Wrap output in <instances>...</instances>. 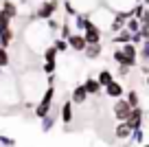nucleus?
I'll use <instances>...</instances> for the list:
<instances>
[{"label": "nucleus", "mask_w": 149, "mask_h": 147, "mask_svg": "<svg viewBox=\"0 0 149 147\" xmlns=\"http://www.w3.org/2000/svg\"><path fill=\"white\" fill-rule=\"evenodd\" d=\"M53 33L48 31L46 24H40V22H29L26 29H24V42H26L29 48L33 51H44L46 46H51L48 42H53Z\"/></svg>", "instance_id": "nucleus-1"}, {"label": "nucleus", "mask_w": 149, "mask_h": 147, "mask_svg": "<svg viewBox=\"0 0 149 147\" xmlns=\"http://www.w3.org/2000/svg\"><path fill=\"white\" fill-rule=\"evenodd\" d=\"M55 92H57V88H55V86H46L44 94L40 97V101H37V103H35V108H33V114H35V119L42 121L46 114H51V110H53V101H55Z\"/></svg>", "instance_id": "nucleus-2"}, {"label": "nucleus", "mask_w": 149, "mask_h": 147, "mask_svg": "<svg viewBox=\"0 0 149 147\" xmlns=\"http://www.w3.org/2000/svg\"><path fill=\"white\" fill-rule=\"evenodd\" d=\"M90 22L94 24V27H99L101 31H107L110 33V24H112V20H114V11L110 9V7H105V5H99L94 11H90Z\"/></svg>", "instance_id": "nucleus-3"}, {"label": "nucleus", "mask_w": 149, "mask_h": 147, "mask_svg": "<svg viewBox=\"0 0 149 147\" xmlns=\"http://www.w3.org/2000/svg\"><path fill=\"white\" fill-rule=\"evenodd\" d=\"M57 9H59V0H42L40 7L35 9V13H33V18L35 20H51V18H55Z\"/></svg>", "instance_id": "nucleus-4"}, {"label": "nucleus", "mask_w": 149, "mask_h": 147, "mask_svg": "<svg viewBox=\"0 0 149 147\" xmlns=\"http://www.w3.org/2000/svg\"><path fill=\"white\" fill-rule=\"evenodd\" d=\"M132 110H134V108H132L130 103H127V99H125V97H121V99H116V101H114L112 114H114V119H116L118 123H121V121H127V119H130Z\"/></svg>", "instance_id": "nucleus-5"}, {"label": "nucleus", "mask_w": 149, "mask_h": 147, "mask_svg": "<svg viewBox=\"0 0 149 147\" xmlns=\"http://www.w3.org/2000/svg\"><path fill=\"white\" fill-rule=\"evenodd\" d=\"M59 119H61V123H64L66 127L72 123V119H74V106H72V101H70V99H66V101L61 103V108H59Z\"/></svg>", "instance_id": "nucleus-6"}, {"label": "nucleus", "mask_w": 149, "mask_h": 147, "mask_svg": "<svg viewBox=\"0 0 149 147\" xmlns=\"http://www.w3.org/2000/svg\"><path fill=\"white\" fill-rule=\"evenodd\" d=\"M70 5L74 7L77 13H90L99 7V0H70Z\"/></svg>", "instance_id": "nucleus-7"}, {"label": "nucleus", "mask_w": 149, "mask_h": 147, "mask_svg": "<svg viewBox=\"0 0 149 147\" xmlns=\"http://www.w3.org/2000/svg\"><path fill=\"white\" fill-rule=\"evenodd\" d=\"M132 132H134V127H132L130 121H121V123L114 127V138H116V141H130Z\"/></svg>", "instance_id": "nucleus-8"}, {"label": "nucleus", "mask_w": 149, "mask_h": 147, "mask_svg": "<svg viewBox=\"0 0 149 147\" xmlns=\"http://www.w3.org/2000/svg\"><path fill=\"white\" fill-rule=\"evenodd\" d=\"M68 46H70V51H74V53H84L88 42H86L84 33H72V35L68 37Z\"/></svg>", "instance_id": "nucleus-9"}, {"label": "nucleus", "mask_w": 149, "mask_h": 147, "mask_svg": "<svg viewBox=\"0 0 149 147\" xmlns=\"http://www.w3.org/2000/svg\"><path fill=\"white\" fill-rule=\"evenodd\" d=\"M103 92H105V97H110V99H121V97H125V88H123V83H118L116 79L112 83H107L105 88H103Z\"/></svg>", "instance_id": "nucleus-10"}, {"label": "nucleus", "mask_w": 149, "mask_h": 147, "mask_svg": "<svg viewBox=\"0 0 149 147\" xmlns=\"http://www.w3.org/2000/svg\"><path fill=\"white\" fill-rule=\"evenodd\" d=\"M57 119H59V108H57V110L53 108V110H51V114H46L42 121H40V130H42L44 134H46V132H51V130L55 127Z\"/></svg>", "instance_id": "nucleus-11"}, {"label": "nucleus", "mask_w": 149, "mask_h": 147, "mask_svg": "<svg viewBox=\"0 0 149 147\" xmlns=\"http://www.w3.org/2000/svg\"><path fill=\"white\" fill-rule=\"evenodd\" d=\"M84 37H86V42L88 44H101V37H103V31L99 27H94L92 22L88 24V29L84 31Z\"/></svg>", "instance_id": "nucleus-12"}, {"label": "nucleus", "mask_w": 149, "mask_h": 147, "mask_svg": "<svg viewBox=\"0 0 149 147\" xmlns=\"http://www.w3.org/2000/svg\"><path fill=\"white\" fill-rule=\"evenodd\" d=\"M136 5V0H107V7H110L114 13H121V11H132Z\"/></svg>", "instance_id": "nucleus-13"}, {"label": "nucleus", "mask_w": 149, "mask_h": 147, "mask_svg": "<svg viewBox=\"0 0 149 147\" xmlns=\"http://www.w3.org/2000/svg\"><path fill=\"white\" fill-rule=\"evenodd\" d=\"M86 99H88V92H86L84 83L74 86L72 92H70V101H72V106H81V103H86Z\"/></svg>", "instance_id": "nucleus-14"}, {"label": "nucleus", "mask_w": 149, "mask_h": 147, "mask_svg": "<svg viewBox=\"0 0 149 147\" xmlns=\"http://www.w3.org/2000/svg\"><path fill=\"white\" fill-rule=\"evenodd\" d=\"M84 88H86V92H88V97H99L103 92V88H101V83L97 81V77H86Z\"/></svg>", "instance_id": "nucleus-15"}, {"label": "nucleus", "mask_w": 149, "mask_h": 147, "mask_svg": "<svg viewBox=\"0 0 149 147\" xmlns=\"http://www.w3.org/2000/svg\"><path fill=\"white\" fill-rule=\"evenodd\" d=\"M123 48V53H125V60H127V66H136V62H138V46H134L130 42V44H125V46H121Z\"/></svg>", "instance_id": "nucleus-16"}, {"label": "nucleus", "mask_w": 149, "mask_h": 147, "mask_svg": "<svg viewBox=\"0 0 149 147\" xmlns=\"http://www.w3.org/2000/svg\"><path fill=\"white\" fill-rule=\"evenodd\" d=\"M88 24H90V15L88 13H74L72 15V27L77 29V31L84 33L86 29H88Z\"/></svg>", "instance_id": "nucleus-17"}, {"label": "nucleus", "mask_w": 149, "mask_h": 147, "mask_svg": "<svg viewBox=\"0 0 149 147\" xmlns=\"http://www.w3.org/2000/svg\"><path fill=\"white\" fill-rule=\"evenodd\" d=\"M0 15H5V18H9V20L18 18V7H15L11 0H5V2L0 5Z\"/></svg>", "instance_id": "nucleus-18"}, {"label": "nucleus", "mask_w": 149, "mask_h": 147, "mask_svg": "<svg viewBox=\"0 0 149 147\" xmlns=\"http://www.w3.org/2000/svg\"><path fill=\"white\" fill-rule=\"evenodd\" d=\"M143 141H145V127H136L134 132H132L130 141H125V145H123V147H132V145H143Z\"/></svg>", "instance_id": "nucleus-19"}, {"label": "nucleus", "mask_w": 149, "mask_h": 147, "mask_svg": "<svg viewBox=\"0 0 149 147\" xmlns=\"http://www.w3.org/2000/svg\"><path fill=\"white\" fill-rule=\"evenodd\" d=\"M143 119H145V110L143 108H134V110H132V114H130V123H132V127H143Z\"/></svg>", "instance_id": "nucleus-20"}, {"label": "nucleus", "mask_w": 149, "mask_h": 147, "mask_svg": "<svg viewBox=\"0 0 149 147\" xmlns=\"http://www.w3.org/2000/svg\"><path fill=\"white\" fill-rule=\"evenodd\" d=\"M101 51H103V46L101 44H88L86 46V51H84V55H86V60H99L101 57Z\"/></svg>", "instance_id": "nucleus-21"}, {"label": "nucleus", "mask_w": 149, "mask_h": 147, "mask_svg": "<svg viewBox=\"0 0 149 147\" xmlns=\"http://www.w3.org/2000/svg\"><path fill=\"white\" fill-rule=\"evenodd\" d=\"M112 42L118 44V46H125V44H130V42H132V33L127 31V29H123V31H118L116 35H112Z\"/></svg>", "instance_id": "nucleus-22"}, {"label": "nucleus", "mask_w": 149, "mask_h": 147, "mask_svg": "<svg viewBox=\"0 0 149 147\" xmlns=\"http://www.w3.org/2000/svg\"><path fill=\"white\" fill-rule=\"evenodd\" d=\"M125 29L134 35V33H138L140 29H143V24H140V20L138 18H127V24H125Z\"/></svg>", "instance_id": "nucleus-23"}, {"label": "nucleus", "mask_w": 149, "mask_h": 147, "mask_svg": "<svg viewBox=\"0 0 149 147\" xmlns=\"http://www.w3.org/2000/svg\"><path fill=\"white\" fill-rule=\"evenodd\" d=\"M97 81L101 83V88H105L107 83L114 81V75H112L110 70H101V73H99V77H97Z\"/></svg>", "instance_id": "nucleus-24"}, {"label": "nucleus", "mask_w": 149, "mask_h": 147, "mask_svg": "<svg viewBox=\"0 0 149 147\" xmlns=\"http://www.w3.org/2000/svg\"><path fill=\"white\" fill-rule=\"evenodd\" d=\"M44 62H57V55H59V53H57V48H55V46H46V48H44Z\"/></svg>", "instance_id": "nucleus-25"}, {"label": "nucleus", "mask_w": 149, "mask_h": 147, "mask_svg": "<svg viewBox=\"0 0 149 147\" xmlns=\"http://www.w3.org/2000/svg\"><path fill=\"white\" fill-rule=\"evenodd\" d=\"M138 57L145 60V64H149V40H145L143 44L138 46Z\"/></svg>", "instance_id": "nucleus-26"}, {"label": "nucleus", "mask_w": 149, "mask_h": 147, "mask_svg": "<svg viewBox=\"0 0 149 147\" xmlns=\"http://www.w3.org/2000/svg\"><path fill=\"white\" fill-rule=\"evenodd\" d=\"M53 46L57 48V53H66V51L70 48V46H68V40H64V37H55V40H53Z\"/></svg>", "instance_id": "nucleus-27"}, {"label": "nucleus", "mask_w": 149, "mask_h": 147, "mask_svg": "<svg viewBox=\"0 0 149 147\" xmlns=\"http://www.w3.org/2000/svg\"><path fill=\"white\" fill-rule=\"evenodd\" d=\"M125 99H127V103H130L132 108H140V97H138V92H136V90H130Z\"/></svg>", "instance_id": "nucleus-28"}, {"label": "nucleus", "mask_w": 149, "mask_h": 147, "mask_svg": "<svg viewBox=\"0 0 149 147\" xmlns=\"http://www.w3.org/2000/svg\"><path fill=\"white\" fill-rule=\"evenodd\" d=\"M112 60L116 62L118 66H127V60H125V53H123V48H116V51L112 53Z\"/></svg>", "instance_id": "nucleus-29"}, {"label": "nucleus", "mask_w": 149, "mask_h": 147, "mask_svg": "<svg viewBox=\"0 0 149 147\" xmlns=\"http://www.w3.org/2000/svg\"><path fill=\"white\" fill-rule=\"evenodd\" d=\"M57 70V62H44L42 64V73L44 75H55Z\"/></svg>", "instance_id": "nucleus-30"}, {"label": "nucleus", "mask_w": 149, "mask_h": 147, "mask_svg": "<svg viewBox=\"0 0 149 147\" xmlns=\"http://www.w3.org/2000/svg\"><path fill=\"white\" fill-rule=\"evenodd\" d=\"M9 64H11V57H9V53H7V48H2V51H0V68L5 70Z\"/></svg>", "instance_id": "nucleus-31"}, {"label": "nucleus", "mask_w": 149, "mask_h": 147, "mask_svg": "<svg viewBox=\"0 0 149 147\" xmlns=\"http://www.w3.org/2000/svg\"><path fill=\"white\" fill-rule=\"evenodd\" d=\"M46 27H48V31H51L53 35H55V33H59V27H61V24L57 22L55 18H51V20H46Z\"/></svg>", "instance_id": "nucleus-32"}, {"label": "nucleus", "mask_w": 149, "mask_h": 147, "mask_svg": "<svg viewBox=\"0 0 149 147\" xmlns=\"http://www.w3.org/2000/svg\"><path fill=\"white\" fill-rule=\"evenodd\" d=\"M0 145H2V147H15V138L5 136V134H0Z\"/></svg>", "instance_id": "nucleus-33"}, {"label": "nucleus", "mask_w": 149, "mask_h": 147, "mask_svg": "<svg viewBox=\"0 0 149 147\" xmlns=\"http://www.w3.org/2000/svg\"><path fill=\"white\" fill-rule=\"evenodd\" d=\"M130 66H118V75H121V77H127V75H130Z\"/></svg>", "instance_id": "nucleus-34"}, {"label": "nucleus", "mask_w": 149, "mask_h": 147, "mask_svg": "<svg viewBox=\"0 0 149 147\" xmlns=\"http://www.w3.org/2000/svg\"><path fill=\"white\" fill-rule=\"evenodd\" d=\"M46 86H55V75H46Z\"/></svg>", "instance_id": "nucleus-35"}, {"label": "nucleus", "mask_w": 149, "mask_h": 147, "mask_svg": "<svg viewBox=\"0 0 149 147\" xmlns=\"http://www.w3.org/2000/svg\"><path fill=\"white\" fill-rule=\"evenodd\" d=\"M143 147H149V143H143Z\"/></svg>", "instance_id": "nucleus-36"}, {"label": "nucleus", "mask_w": 149, "mask_h": 147, "mask_svg": "<svg viewBox=\"0 0 149 147\" xmlns=\"http://www.w3.org/2000/svg\"><path fill=\"white\" fill-rule=\"evenodd\" d=\"M2 48H5V46H2V42H0V51H2Z\"/></svg>", "instance_id": "nucleus-37"}, {"label": "nucleus", "mask_w": 149, "mask_h": 147, "mask_svg": "<svg viewBox=\"0 0 149 147\" xmlns=\"http://www.w3.org/2000/svg\"><path fill=\"white\" fill-rule=\"evenodd\" d=\"M0 77H2V68H0Z\"/></svg>", "instance_id": "nucleus-38"}, {"label": "nucleus", "mask_w": 149, "mask_h": 147, "mask_svg": "<svg viewBox=\"0 0 149 147\" xmlns=\"http://www.w3.org/2000/svg\"><path fill=\"white\" fill-rule=\"evenodd\" d=\"M136 2H143V0H136Z\"/></svg>", "instance_id": "nucleus-39"}, {"label": "nucleus", "mask_w": 149, "mask_h": 147, "mask_svg": "<svg viewBox=\"0 0 149 147\" xmlns=\"http://www.w3.org/2000/svg\"><path fill=\"white\" fill-rule=\"evenodd\" d=\"M64 2H70V0H64Z\"/></svg>", "instance_id": "nucleus-40"}]
</instances>
